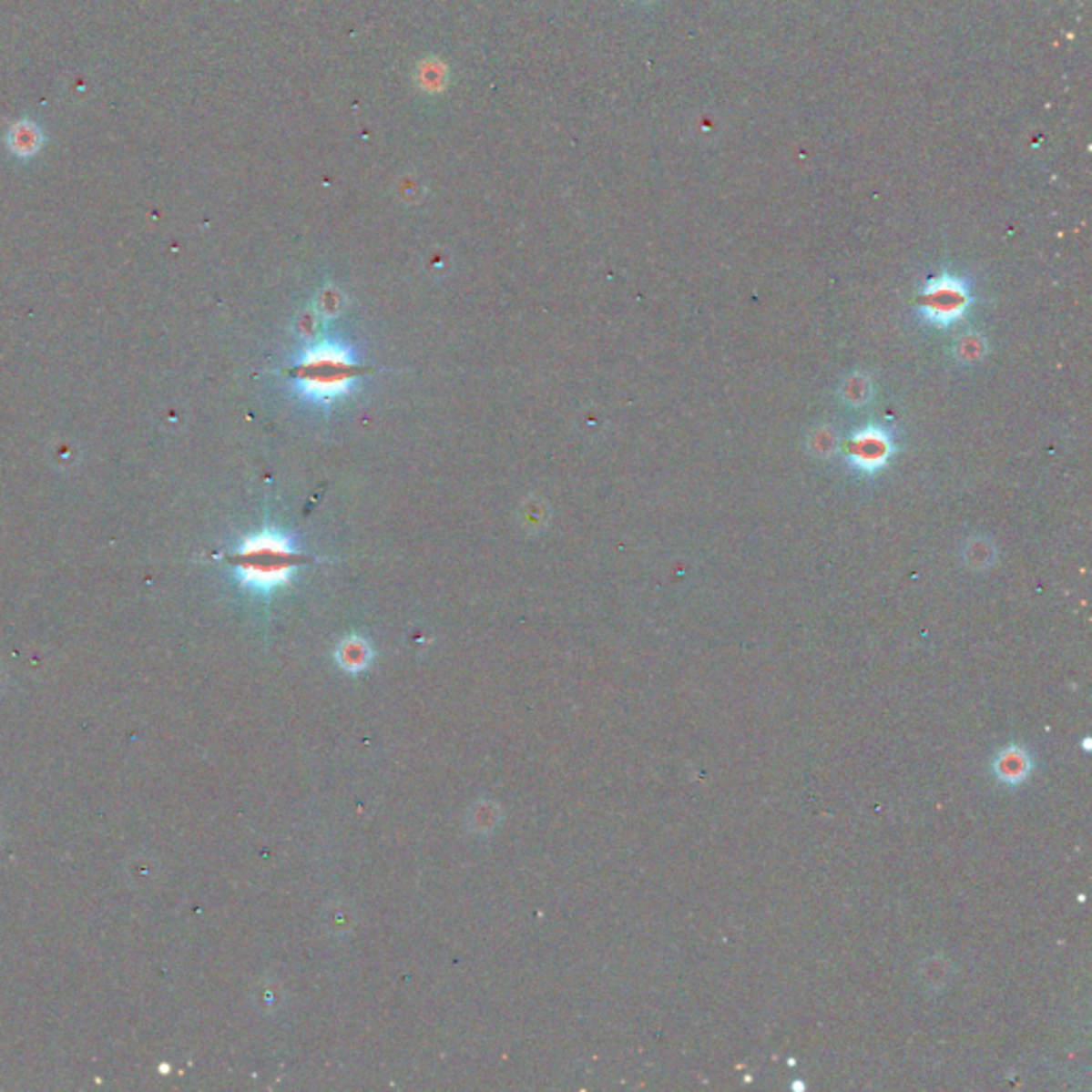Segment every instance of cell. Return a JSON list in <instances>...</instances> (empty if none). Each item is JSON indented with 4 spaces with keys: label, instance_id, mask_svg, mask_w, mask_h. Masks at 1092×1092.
<instances>
[{
    "label": "cell",
    "instance_id": "6da1fadb",
    "mask_svg": "<svg viewBox=\"0 0 1092 1092\" xmlns=\"http://www.w3.org/2000/svg\"><path fill=\"white\" fill-rule=\"evenodd\" d=\"M230 561L240 583L246 589L265 596L289 583L310 557L299 553L286 536L265 529L243 540L230 555Z\"/></svg>",
    "mask_w": 1092,
    "mask_h": 1092
},
{
    "label": "cell",
    "instance_id": "7a4b0ae2",
    "mask_svg": "<svg viewBox=\"0 0 1092 1092\" xmlns=\"http://www.w3.org/2000/svg\"><path fill=\"white\" fill-rule=\"evenodd\" d=\"M367 367L352 357V352L338 344H318L301 352L291 367L295 389L311 402L331 403L346 397Z\"/></svg>",
    "mask_w": 1092,
    "mask_h": 1092
},
{
    "label": "cell",
    "instance_id": "3957f363",
    "mask_svg": "<svg viewBox=\"0 0 1092 1092\" xmlns=\"http://www.w3.org/2000/svg\"><path fill=\"white\" fill-rule=\"evenodd\" d=\"M973 303V292L969 282L963 278L944 276L928 280L920 295L922 321L931 327L947 329L956 324L966 314Z\"/></svg>",
    "mask_w": 1092,
    "mask_h": 1092
},
{
    "label": "cell",
    "instance_id": "277c9868",
    "mask_svg": "<svg viewBox=\"0 0 1092 1092\" xmlns=\"http://www.w3.org/2000/svg\"><path fill=\"white\" fill-rule=\"evenodd\" d=\"M894 440L882 425H866L852 435L847 444V461L864 474L882 472L894 454Z\"/></svg>",
    "mask_w": 1092,
    "mask_h": 1092
},
{
    "label": "cell",
    "instance_id": "5b68a950",
    "mask_svg": "<svg viewBox=\"0 0 1092 1092\" xmlns=\"http://www.w3.org/2000/svg\"><path fill=\"white\" fill-rule=\"evenodd\" d=\"M5 139H7L9 152L17 156V158H33V156L41 152L43 143H46V135H43V130L36 122L17 120L11 124Z\"/></svg>",
    "mask_w": 1092,
    "mask_h": 1092
},
{
    "label": "cell",
    "instance_id": "8992f818",
    "mask_svg": "<svg viewBox=\"0 0 1092 1092\" xmlns=\"http://www.w3.org/2000/svg\"><path fill=\"white\" fill-rule=\"evenodd\" d=\"M1028 771H1031V762H1028V755L1022 749H1007V751L998 755L995 762V772L1005 783L1022 781L1028 775Z\"/></svg>",
    "mask_w": 1092,
    "mask_h": 1092
},
{
    "label": "cell",
    "instance_id": "52a82bcc",
    "mask_svg": "<svg viewBox=\"0 0 1092 1092\" xmlns=\"http://www.w3.org/2000/svg\"><path fill=\"white\" fill-rule=\"evenodd\" d=\"M370 655H372L370 647H367L361 638L346 640L344 645L338 648L340 664L351 672H357V670H363V668H367V664H370Z\"/></svg>",
    "mask_w": 1092,
    "mask_h": 1092
}]
</instances>
